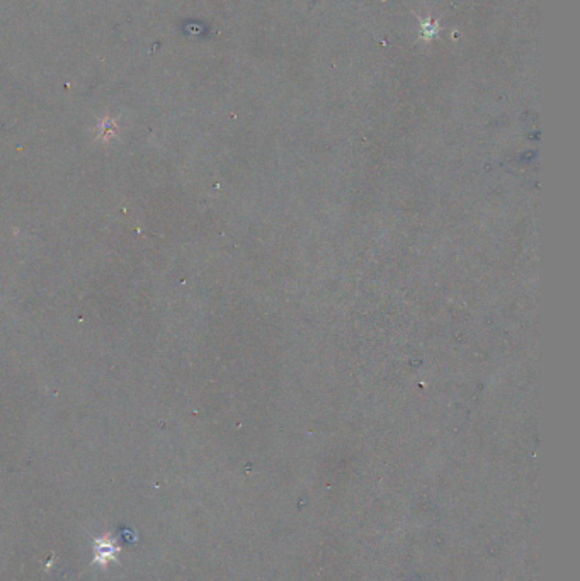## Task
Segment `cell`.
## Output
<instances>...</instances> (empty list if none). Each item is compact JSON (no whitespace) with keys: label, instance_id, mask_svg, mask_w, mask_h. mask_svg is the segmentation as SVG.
Returning <instances> with one entry per match:
<instances>
[{"label":"cell","instance_id":"obj_1","mask_svg":"<svg viewBox=\"0 0 580 581\" xmlns=\"http://www.w3.org/2000/svg\"><path fill=\"white\" fill-rule=\"evenodd\" d=\"M120 552L121 547L118 546L114 537L111 534H104V536L98 537L94 543V565L101 566V568H107L111 562L116 561Z\"/></svg>","mask_w":580,"mask_h":581}]
</instances>
